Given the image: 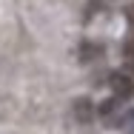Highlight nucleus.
Listing matches in <instances>:
<instances>
[{"mask_svg": "<svg viewBox=\"0 0 134 134\" xmlns=\"http://www.w3.org/2000/svg\"><path fill=\"white\" fill-rule=\"evenodd\" d=\"M97 117L106 123L108 129H120V126H126V117H129V108L123 106V100H117V97H111L106 100L100 111H97Z\"/></svg>", "mask_w": 134, "mask_h": 134, "instance_id": "obj_1", "label": "nucleus"}, {"mask_svg": "<svg viewBox=\"0 0 134 134\" xmlns=\"http://www.w3.org/2000/svg\"><path fill=\"white\" fill-rule=\"evenodd\" d=\"M108 86H111V91H114L117 100L134 97V71H114L108 77Z\"/></svg>", "mask_w": 134, "mask_h": 134, "instance_id": "obj_2", "label": "nucleus"}, {"mask_svg": "<svg viewBox=\"0 0 134 134\" xmlns=\"http://www.w3.org/2000/svg\"><path fill=\"white\" fill-rule=\"evenodd\" d=\"M94 117H97V111H94V103L88 97H83V100L74 103V120L77 123H91Z\"/></svg>", "mask_w": 134, "mask_h": 134, "instance_id": "obj_3", "label": "nucleus"}, {"mask_svg": "<svg viewBox=\"0 0 134 134\" xmlns=\"http://www.w3.org/2000/svg\"><path fill=\"white\" fill-rule=\"evenodd\" d=\"M100 57H103V46L100 43H83L80 46V60L83 63H94Z\"/></svg>", "mask_w": 134, "mask_h": 134, "instance_id": "obj_4", "label": "nucleus"}, {"mask_svg": "<svg viewBox=\"0 0 134 134\" xmlns=\"http://www.w3.org/2000/svg\"><path fill=\"white\" fill-rule=\"evenodd\" d=\"M123 57H126L129 66H134V37H131V40H126V46H123Z\"/></svg>", "mask_w": 134, "mask_h": 134, "instance_id": "obj_5", "label": "nucleus"}, {"mask_svg": "<svg viewBox=\"0 0 134 134\" xmlns=\"http://www.w3.org/2000/svg\"><path fill=\"white\" fill-rule=\"evenodd\" d=\"M126 20H129V23H131V26H134V3H131V6H129V9H126Z\"/></svg>", "mask_w": 134, "mask_h": 134, "instance_id": "obj_6", "label": "nucleus"}]
</instances>
